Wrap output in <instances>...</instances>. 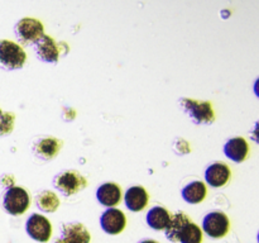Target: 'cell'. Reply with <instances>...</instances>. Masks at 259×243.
I'll return each mask as SVG.
<instances>
[{
    "label": "cell",
    "mask_w": 259,
    "mask_h": 243,
    "mask_svg": "<svg viewBox=\"0 0 259 243\" xmlns=\"http://www.w3.org/2000/svg\"><path fill=\"white\" fill-rule=\"evenodd\" d=\"M202 229L211 238H222L229 230V219L223 212L209 213L202 220Z\"/></svg>",
    "instance_id": "cell-7"
},
{
    "label": "cell",
    "mask_w": 259,
    "mask_h": 243,
    "mask_svg": "<svg viewBox=\"0 0 259 243\" xmlns=\"http://www.w3.org/2000/svg\"><path fill=\"white\" fill-rule=\"evenodd\" d=\"M206 196V186L201 181H194L182 190V197L189 204H199Z\"/></svg>",
    "instance_id": "cell-17"
},
{
    "label": "cell",
    "mask_w": 259,
    "mask_h": 243,
    "mask_svg": "<svg viewBox=\"0 0 259 243\" xmlns=\"http://www.w3.org/2000/svg\"><path fill=\"white\" fill-rule=\"evenodd\" d=\"M3 205H4V209L7 210L10 215L23 214L30 205L29 194H28L23 187H9L4 195Z\"/></svg>",
    "instance_id": "cell-4"
},
{
    "label": "cell",
    "mask_w": 259,
    "mask_h": 243,
    "mask_svg": "<svg viewBox=\"0 0 259 243\" xmlns=\"http://www.w3.org/2000/svg\"><path fill=\"white\" fill-rule=\"evenodd\" d=\"M252 139L259 144V120L255 123L254 128H253L252 131Z\"/></svg>",
    "instance_id": "cell-23"
},
{
    "label": "cell",
    "mask_w": 259,
    "mask_h": 243,
    "mask_svg": "<svg viewBox=\"0 0 259 243\" xmlns=\"http://www.w3.org/2000/svg\"><path fill=\"white\" fill-rule=\"evenodd\" d=\"M28 235L38 242L46 243L52 234V225L46 217L40 214H32L25 223Z\"/></svg>",
    "instance_id": "cell-6"
},
{
    "label": "cell",
    "mask_w": 259,
    "mask_h": 243,
    "mask_svg": "<svg viewBox=\"0 0 259 243\" xmlns=\"http://www.w3.org/2000/svg\"><path fill=\"white\" fill-rule=\"evenodd\" d=\"M62 148V141L55 137H45L38 139L33 146V151L43 159H51L60 153Z\"/></svg>",
    "instance_id": "cell-11"
},
{
    "label": "cell",
    "mask_w": 259,
    "mask_h": 243,
    "mask_svg": "<svg viewBox=\"0 0 259 243\" xmlns=\"http://www.w3.org/2000/svg\"><path fill=\"white\" fill-rule=\"evenodd\" d=\"M37 56L45 62L56 63L60 58V47L56 45L55 39L50 35L43 34L37 42L34 43Z\"/></svg>",
    "instance_id": "cell-10"
},
{
    "label": "cell",
    "mask_w": 259,
    "mask_h": 243,
    "mask_svg": "<svg viewBox=\"0 0 259 243\" xmlns=\"http://www.w3.org/2000/svg\"><path fill=\"white\" fill-rule=\"evenodd\" d=\"M96 197H98L99 202L105 207H115L120 201L121 189L119 185L114 184V182H105L98 189Z\"/></svg>",
    "instance_id": "cell-13"
},
{
    "label": "cell",
    "mask_w": 259,
    "mask_h": 243,
    "mask_svg": "<svg viewBox=\"0 0 259 243\" xmlns=\"http://www.w3.org/2000/svg\"><path fill=\"white\" fill-rule=\"evenodd\" d=\"M2 113H3V111H2V109H0V115H2Z\"/></svg>",
    "instance_id": "cell-26"
},
{
    "label": "cell",
    "mask_w": 259,
    "mask_h": 243,
    "mask_svg": "<svg viewBox=\"0 0 259 243\" xmlns=\"http://www.w3.org/2000/svg\"><path fill=\"white\" fill-rule=\"evenodd\" d=\"M172 215L169 214L168 210L162 207H154L147 214V223L151 228L156 230H162L169 225Z\"/></svg>",
    "instance_id": "cell-16"
},
{
    "label": "cell",
    "mask_w": 259,
    "mask_h": 243,
    "mask_svg": "<svg viewBox=\"0 0 259 243\" xmlns=\"http://www.w3.org/2000/svg\"><path fill=\"white\" fill-rule=\"evenodd\" d=\"M254 93H255V95L259 98V77L255 80V83H254Z\"/></svg>",
    "instance_id": "cell-24"
},
{
    "label": "cell",
    "mask_w": 259,
    "mask_h": 243,
    "mask_svg": "<svg viewBox=\"0 0 259 243\" xmlns=\"http://www.w3.org/2000/svg\"><path fill=\"white\" fill-rule=\"evenodd\" d=\"M247 141L242 137H235V138L229 139L224 146V153L228 158L234 162H243L248 154Z\"/></svg>",
    "instance_id": "cell-15"
},
{
    "label": "cell",
    "mask_w": 259,
    "mask_h": 243,
    "mask_svg": "<svg viewBox=\"0 0 259 243\" xmlns=\"http://www.w3.org/2000/svg\"><path fill=\"white\" fill-rule=\"evenodd\" d=\"M190 220L191 219H190L184 212H179L175 215H172L169 225L166 228L167 239H169L171 242H175V243L179 242V237L182 228H184V225L186 224V223H189Z\"/></svg>",
    "instance_id": "cell-18"
},
{
    "label": "cell",
    "mask_w": 259,
    "mask_h": 243,
    "mask_svg": "<svg viewBox=\"0 0 259 243\" xmlns=\"http://www.w3.org/2000/svg\"><path fill=\"white\" fill-rule=\"evenodd\" d=\"M15 35L22 45H33L43 35V24L35 18H23L15 25Z\"/></svg>",
    "instance_id": "cell-5"
},
{
    "label": "cell",
    "mask_w": 259,
    "mask_h": 243,
    "mask_svg": "<svg viewBox=\"0 0 259 243\" xmlns=\"http://www.w3.org/2000/svg\"><path fill=\"white\" fill-rule=\"evenodd\" d=\"M27 55L18 43L8 39L0 40V66L7 70H18L24 66Z\"/></svg>",
    "instance_id": "cell-2"
},
{
    "label": "cell",
    "mask_w": 259,
    "mask_h": 243,
    "mask_svg": "<svg viewBox=\"0 0 259 243\" xmlns=\"http://www.w3.org/2000/svg\"><path fill=\"white\" fill-rule=\"evenodd\" d=\"M176 144H179V147H176L177 153H187V152L184 149V147L185 148L190 149L189 144H187V142L185 141V139H176Z\"/></svg>",
    "instance_id": "cell-22"
},
{
    "label": "cell",
    "mask_w": 259,
    "mask_h": 243,
    "mask_svg": "<svg viewBox=\"0 0 259 243\" xmlns=\"http://www.w3.org/2000/svg\"><path fill=\"white\" fill-rule=\"evenodd\" d=\"M125 224L126 219L124 213L121 210L115 209V208H110L106 212H104V214L100 218V225L104 232L111 235L119 234L120 232H123Z\"/></svg>",
    "instance_id": "cell-9"
},
{
    "label": "cell",
    "mask_w": 259,
    "mask_h": 243,
    "mask_svg": "<svg viewBox=\"0 0 259 243\" xmlns=\"http://www.w3.org/2000/svg\"><path fill=\"white\" fill-rule=\"evenodd\" d=\"M35 202H37L38 209L45 213H55L60 207L58 196L55 192L50 191V190H45V191L39 192L35 197Z\"/></svg>",
    "instance_id": "cell-19"
},
{
    "label": "cell",
    "mask_w": 259,
    "mask_h": 243,
    "mask_svg": "<svg viewBox=\"0 0 259 243\" xmlns=\"http://www.w3.org/2000/svg\"><path fill=\"white\" fill-rule=\"evenodd\" d=\"M180 243H201L202 242V232L200 227H197L192 220L184 225L179 237Z\"/></svg>",
    "instance_id": "cell-20"
},
{
    "label": "cell",
    "mask_w": 259,
    "mask_h": 243,
    "mask_svg": "<svg viewBox=\"0 0 259 243\" xmlns=\"http://www.w3.org/2000/svg\"><path fill=\"white\" fill-rule=\"evenodd\" d=\"M230 179V169L222 162L210 165L205 172V180L212 187L224 186Z\"/></svg>",
    "instance_id": "cell-12"
},
{
    "label": "cell",
    "mask_w": 259,
    "mask_h": 243,
    "mask_svg": "<svg viewBox=\"0 0 259 243\" xmlns=\"http://www.w3.org/2000/svg\"><path fill=\"white\" fill-rule=\"evenodd\" d=\"M258 243H259V232H258Z\"/></svg>",
    "instance_id": "cell-27"
},
{
    "label": "cell",
    "mask_w": 259,
    "mask_h": 243,
    "mask_svg": "<svg viewBox=\"0 0 259 243\" xmlns=\"http://www.w3.org/2000/svg\"><path fill=\"white\" fill-rule=\"evenodd\" d=\"M180 105L195 124L214 123L215 114L210 101H199L195 100V99L181 98L180 99Z\"/></svg>",
    "instance_id": "cell-1"
},
{
    "label": "cell",
    "mask_w": 259,
    "mask_h": 243,
    "mask_svg": "<svg viewBox=\"0 0 259 243\" xmlns=\"http://www.w3.org/2000/svg\"><path fill=\"white\" fill-rule=\"evenodd\" d=\"M91 235L81 223H65L56 243H90Z\"/></svg>",
    "instance_id": "cell-8"
},
{
    "label": "cell",
    "mask_w": 259,
    "mask_h": 243,
    "mask_svg": "<svg viewBox=\"0 0 259 243\" xmlns=\"http://www.w3.org/2000/svg\"><path fill=\"white\" fill-rule=\"evenodd\" d=\"M141 243H158V242H156V240H153V239H144V240H142Z\"/></svg>",
    "instance_id": "cell-25"
},
{
    "label": "cell",
    "mask_w": 259,
    "mask_h": 243,
    "mask_svg": "<svg viewBox=\"0 0 259 243\" xmlns=\"http://www.w3.org/2000/svg\"><path fill=\"white\" fill-rule=\"evenodd\" d=\"M124 200H125V205L129 210L139 212V210H143L148 204V194L144 187L133 186L126 190Z\"/></svg>",
    "instance_id": "cell-14"
},
{
    "label": "cell",
    "mask_w": 259,
    "mask_h": 243,
    "mask_svg": "<svg viewBox=\"0 0 259 243\" xmlns=\"http://www.w3.org/2000/svg\"><path fill=\"white\" fill-rule=\"evenodd\" d=\"M15 115L13 113H2L0 115V136H8L13 132L14 128Z\"/></svg>",
    "instance_id": "cell-21"
},
{
    "label": "cell",
    "mask_w": 259,
    "mask_h": 243,
    "mask_svg": "<svg viewBox=\"0 0 259 243\" xmlns=\"http://www.w3.org/2000/svg\"><path fill=\"white\" fill-rule=\"evenodd\" d=\"M53 185L56 189L60 190L63 195L70 196L76 194L88 186V180L82 176L78 171L75 170H67V171L61 172L60 175L55 177Z\"/></svg>",
    "instance_id": "cell-3"
}]
</instances>
